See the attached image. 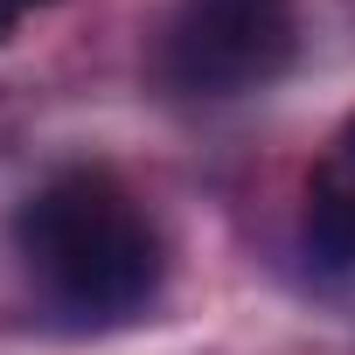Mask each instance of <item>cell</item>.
I'll return each instance as SVG.
<instances>
[{
	"label": "cell",
	"mask_w": 355,
	"mask_h": 355,
	"mask_svg": "<svg viewBox=\"0 0 355 355\" xmlns=\"http://www.w3.org/2000/svg\"><path fill=\"white\" fill-rule=\"evenodd\" d=\"M28 293L70 327H125L167 286V237L112 167H56L8 223Z\"/></svg>",
	"instance_id": "1"
},
{
	"label": "cell",
	"mask_w": 355,
	"mask_h": 355,
	"mask_svg": "<svg viewBox=\"0 0 355 355\" xmlns=\"http://www.w3.org/2000/svg\"><path fill=\"white\" fill-rule=\"evenodd\" d=\"M300 56L293 0H182L153 42V77L167 98H251L272 91Z\"/></svg>",
	"instance_id": "2"
},
{
	"label": "cell",
	"mask_w": 355,
	"mask_h": 355,
	"mask_svg": "<svg viewBox=\"0 0 355 355\" xmlns=\"http://www.w3.org/2000/svg\"><path fill=\"white\" fill-rule=\"evenodd\" d=\"M306 258L334 279H355V112L334 125L306 174V216H300Z\"/></svg>",
	"instance_id": "3"
},
{
	"label": "cell",
	"mask_w": 355,
	"mask_h": 355,
	"mask_svg": "<svg viewBox=\"0 0 355 355\" xmlns=\"http://www.w3.org/2000/svg\"><path fill=\"white\" fill-rule=\"evenodd\" d=\"M21 15H28L21 0H0V42H15V28H21Z\"/></svg>",
	"instance_id": "4"
},
{
	"label": "cell",
	"mask_w": 355,
	"mask_h": 355,
	"mask_svg": "<svg viewBox=\"0 0 355 355\" xmlns=\"http://www.w3.org/2000/svg\"><path fill=\"white\" fill-rule=\"evenodd\" d=\"M21 8H49V0H21Z\"/></svg>",
	"instance_id": "5"
}]
</instances>
